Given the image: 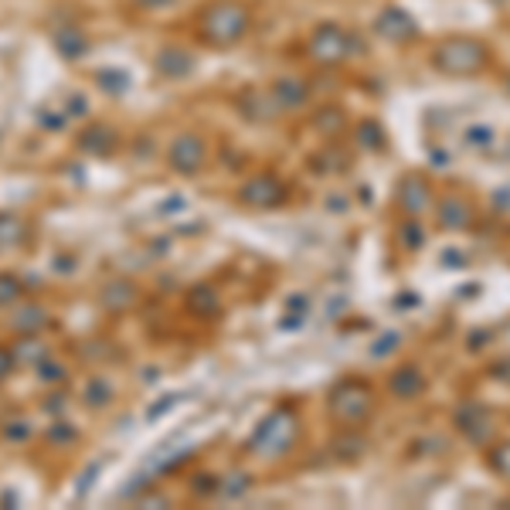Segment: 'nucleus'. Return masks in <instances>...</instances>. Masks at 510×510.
Wrapping results in <instances>:
<instances>
[{"mask_svg": "<svg viewBox=\"0 0 510 510\" xmlns=\"http://www.w3.org/2000/svg\"><path fill=\"white\" fill-rule=\"evenodd\" d=\"M269 99L276 103V110H300L310 99V86L303 79H296V75H283V79L272 82Z\"/></svg>", "mask_w": 510, "mask_h": 510, "instance_id": "nucleus-7", "label": "nucleus"}, {"mask_svg": "<svg viewBox=\"0 0 510 510\" xmlns=\"http://www.w3.org/2000/svg\"><path fill=\"white\" fill-rule=\"evenodd\" d=\"M422 388H425V377H422L419 368H401L399 375L392 377V392L399 399H415Z\"/></svg>", "mask_w": 510, "mask_h": 510, "instance_id": "nucleus-15", "label": "nucleus"}, {"mask_svg": "<svg viewBox=\"0 0 510 510\" xmlns=\"http://www.w3.org/2000/svg\"><path fill=\"white\" fill-rule=\"evenodd\" d=\"M116 130H112L110 123H95V126H86L82 133H79V150L82 154H92V156H106V154H112L116 150Z\"/></svg>", "mask_w": 510, "mask_h": 510, "instance_id": "nucleus-10", "label": "nucleus"}, {"mask_svg": "<svg viewBox=\"0 0 510 510\" xmlns=\"http://www.w3.org/2000/svg\"><path fill=\"white\" fill-rule=\"evenodd\" d=\"M331 412L333 419L357 425V422L368 419V412H371V392L361 381H347L331 395Z\"/></svg>", "mask_w": 510, "mask_h": 510, "instance_id": "nucleus-4", "label": "nucleus"}, {"mask_svg": "<svg viewBox=\"0 0 510 510\" xmlns=\"http://www.w3.org/2000/svg\"><path fill=\"white\" fill-rule=\"evenodd\" d=\"M167 164H171L174 174L194 178L201 167L208 164V143H204V136L194 133V130L180 133L178 140L171 143V150H167Z\"/></svg>", "mask_w": 510, "mask_h": 510, "instance_id": "nucleus-3", "label": "nucleus"}, {"mask_svg": "<svg viewBox=\"0 0 510 510\" xmlns=\"http://www.w3.org/2000/svg\"><path fill=\"white\" fill-rule=\"evenodd\" d=\"M187 307H191L194 313H208V310H215L218 303H215V293H211V289L198 286L194 293H191V296H187Z\"/></svg>", "mask_w": 510, "mask_h": 510, "instance_id": "nucleus-21", "label": "nucleus"}, {"mask_svg": "<svg viewBox=\"0 0 510 510\" xmlns=\"http://www.w3.org/2000/svg\"><path fill=\"white\" fill-rule=\"evenodd\" d=\"M18 371V357H14V347H4L0 344V381L4 377H11Z\"/></svg>", "mask_w": 510, "mask_h": 510, "instance_id": "nucleus-25", "label": "nucleus"}, {"mask_svg": "<svg viewBox=\"0 0 510 510\" xmlns=\"http://www.w3.org/2000/svg\"><path fill=\"white\" fill-rule=\"evenodd\" d=\"M248 27H252V14L239 0H215L201 11V34L211 45H235L248 34Z\"/></svg>", "mask_w": 510, "mask_h": 510, "instance_id": "nucleus-1", "label": "nucleus"}, {"mask_svg": "<svg viewBox=\"0 0 510 510\" xmlns=\"http://www.w3.org/2000/svg\"><path fill=\"white\" fill-rule=\"evenodd\" d=\"M239 201L248 208H279L286 201V184L272 174H259V178H248L239 187Z\"/></svg>", "mask_w": 510, "mask_h": 510, "instance_id": "nucleus-5", "label": "nucleus"}, {"mask_svg": "<svg viewBox=\"0 0 510 510\" xmlns=\"http://www.w3.org/2000/svg\"><path fill=\"white\" fill-rule=\"evenodd\" d=\"M95 82H99L103 89H110V92H116V89H123V86H126V79H123V75H116V68H106V72H103Z\"/></svg>", "mask_w": 510, "mask_h": 510, "instance_id": "nucleus-26", "label": "nucleus"}, {"mask_svg": "<svg viewBox=\"0 0 510 510\" xmlns=\"http://www.w3.org/2000/svg\"><path fill=\"white\" fill-rule=\"evenodd\" d=\"M154 68L164 75V79H184V75H191V68H194V58L178 45H167L156 51L154 58Z\"/></svg>", "mask_w": 510, "mask_h": 510, "instance_id": "nucleus-11", "label": "nucleus"}, {"mask_svg": "<svg viewBox=\"0 0 510 510\" xmlns=\"http://www.w3.org/2000/svg\"><path fill=\"white\" fill-rule=\"evenodd\" d=\"M310 51H313V58H320V62L333 65V62L347 58V51H351V38H347V31H344L340 24H320L310 38Z\"/></svg>", "mask_w": 510, "mask_h": 510, "instance_id": "nucleus-6", "label": "nucleus"}, {"mask_svg": "<svg viewBox=\"0 0 510 510\" xmlns=\"http://www.w3.org/2000/svg\"><path fill=\"white\" fill-rule=\"evenodd\" d=\"M14 357H18V364L38 368V364L48 357V344L45 340H38V333H24L21 340L14 344Z\"/></svg>", "mask_w": 510, "mask_h": 510, "instance_id": "nucleus-13", "label": "nucleus"}, {"mask_svg": "<svg viewBox=\"0 0 510 510\" xmlns=\"http://www.w3.org/2000/svg\"><path fill=\"white\" fill-rule=\"evenodd\" d=\"M24 232H27V225H24L18 215L0 211V248H14V245H21Z\"/></svg>", "mask_w": 510, "mask_h": 510, "instance_id": "nucleus-17", "label": "nucleus"}, {"mask_svg": "<svg viewBox=\"0 0 510 510\" xmlns=\"http://www.w3.org/2000/svg\"><path fill=\"white\" fill-rule=\"evenodd\" d=\"M110 401H112L110 381H103V375L89 377L86 388H82V405H86V408H106Z\"/></svg>", "mask_w": 510, "mask_h": 510, "instance_id": "nucleus-16", "label": "nucleus"}, {"mask_svg": "<svg viewBox=\"0 0 510 510\" xmlns=\"http://www.w3.org/2000/svg\"><path fill=\"white\" fill-rule=\"evenodd\" d=\"M483 62H487V48L469 38H449L432 51V65L449 75H473Z\"/></svg>", "mask_w": 510, "mask_h": 510, "instance_id": "nucleus-2", "label": "nucleus"}, {"mask_svg": "<svg viewBox=\"0 0 510 510\" xmlns=\"http://www.w3.org/2000/svg\"><path fill=\"white\" fill-rule=\"evenodd\" d=\"M174 401H178V395H167V401H164V405H150V412H147V419H156V415H164V412H167V408H171Z\"/></svg>", "mask_w": 510, "mask_h": 510, "instance_id": "nucleus-29", "label": "nucleus"}, {"mask_svg": "<svg viewBox=\"0 0 510 510\" xmlns=\"http://www.w3.org/2000/svg\"><path fill=\"white\" fill-rule=\"evenodd\" d=\"M68 112H75V116H82V112H86V103H82V95H75V103H68Z\"/></svg>", "mask_w": 510, "mask_h": 510, "instance_id": "nucleus-30", "label": "nucleus"}, {"mask_svg": "<svg viewBox=\"0 0 510 510\" xmlns=\"http://www.w3.org/2000/svg\"><path fill=\"white\" fill-rule=\"evenodd\" d=\"M377 34H384V38H392V42H401V38H412L415 34V21L399 11V7H388V11H381V18L375 21Z\"/></svg>", "mask_w": 510, "mask_h": 510, "instance_id": "nucleus-12", "label": "nucleus"}, {"mask_svg": "<svg viewBox=\"0 0 510 510\" xmlns=\"http://www.w3.org/2000/svg\"><path fill=\"white\" fill-rule=\"evenodd\" d=\"M65 405H68L65 395H51V399L45 401V412H51V415H62V412H65Z\"/></svg>", "mask_w": 510, "mask_h": 510, "instance_id": "nucleus-27", "label": "nucleus"}, {"mask_svg": "<svg viewBox=\"0 0 510 510\" xmlns=\"http://www.w3.org/2000/svg\"><path fill=\"white\" fill-rule=\"evenodd\" d=\"M38 377L45 381V384H58V381H65L68 377V371H65V364H58V361H42L38 364Z\"/></svg>", "mask_w": 510, "mask_h": 510, "instance_id": "nucleus-22", "label": "nucleus"}, {"mask_svg": "<svg viewBox=\"0 0 510 510\" xmlns=\"http://www.w3.org/2000/svg\"><path fill=\"white\" fill-rule=\"evenodd\" d=\"M500 469L510 473V445H507V449H500Z\"/></svg>", "mask_w": 510, "mask_h": 510, "instance_id": "nucleus-31", "label": "nucleus"}, {"mask_svg": "<svg viewBox=\"0 0 510 510\" xmlns=\"http://www.w3.org/2000/svg\"><path fill=\"white\" fill-rule=\"evenodd\" d=\"M99 469H103V463L95 460V463L86 466V473L79 476V487H75V497H79V500H82V497H86V493H89V490H92V483H95V476H99Z\"/></svg>", "mask_w": 510, "mask_h": 510, "instance_id": "nucleus-24", "label": "nucleus"}, {"mask_svg": "<svg viewBox=\"0 0 510 510\" xmlns=\"http://www.w3.org/2000/svg\"><path fill=\"white\" fill-rule=\"evenodd\" d=\"M45 439H48V445H58V449H65V445L79 443V429H75L72 422H65V419H55L51 425H48Z\"/></svg>", "mask_w": 510, "mask_h": 510, "instance_id": "nucleus-18", "label": "nucleus"}, {"mask_svg": "<svg viewBox=\"0 0 510 510\" xmlns=\"http://www.w3.org/2000/svg\"><path fill=\"white\" fill-rule=\"evenodd\" d=\"M0 436H4L7 443H27V439L34 436V425L27 419H7L0 425Z\"/></svg>", "mask_w": 510, "mask_h": 510, "instance_id": "nucleus-19", "label": "nucleus"}, {"mask_svg": "<svg viewBox=\"0 0 510 510\" xmlns=\"http://www.w3.org/2000/svg\"><path fill=\"white\" fill-rule=\"evenodd\" d=\"M21 289H24V283L14 276V272H0V307L18 303V300H21Z\"/></svg>", "mask_w": 510, "mask_h": 510, "instance_id": "nucleus-20", "label": "nucleus"}, {"mask_svg": "<svg viewBox=\"0 0 510 510\" xmlns=\"http://www.w3.org/2000/svg\"><path fill=\"white\" fill-rule=\"evenodd\" d=\"M136 7H143V11H164V7H171V4H178V0H133Z\"/></svg>", "mask_w": 510, "mask_h": 510, "instance_id": "nucleus-28", "label": "nucleus"}, {"mask_svg": "<svg viewBox=\"0 0 510 510\" xmlns=\"http://www.w3.org/2000/svg\"><path fill=\"white\" fill-rule=\"evenodd\" d=\"M399 198H401V208H405V211L419 215V211L429 208V187H425L422 180L412 178V180H405V184H401Z\"/></svg>", "mask_w": 510, "mask_h": 510, "instance_id": "nucleus-14", "label": "nucleus"}, {"mask_svg": "<svg viewBox=\"0 0 510 510\" xmlns=\"http://www.w3.org/2000/svg\"><path fill=\"white\" fill-rule=\"evenodd\" d=\"M136 300H140V289H136V283H130V279H110V283L103 286V293H99V307L110 313L130 310Z\"/></svg>", "mask_w": 510, "mask_h": 510, "instance_id": "nucleus-8", "label": "nucleus"}, {"mask_svg": "<svg viewBox=\"0 0 510 510\" xmlns=\"http://www.w3.org/2000/svg\"><path fill=\"white\" fill-rule=\"evenodd\" d=\"M51 324V313H48V307H42V303H21L18 310L11 313V320H7V327L14 333H42Z\"/></svg>", "mask_w": 510, "mask_h": 510, "instance_id": "nucleus-9", "label": "nucleus"}, {"mask_svg": "<svg viewBox=\"0 0 510 510\" xmlns=\"http://www.w3.org/2000/svg\"><path fill=\"white\" fill-rule=\"evenodd\" d=\"M55 42H58V51L62 55H82L86 51V42H82V34H75V31H68V34H55Z\"/></svg>", "mask_w": 510, "mask_h": 510, "instance_id": "nucleus-23", "label": "nucleus"}]
</instances>
